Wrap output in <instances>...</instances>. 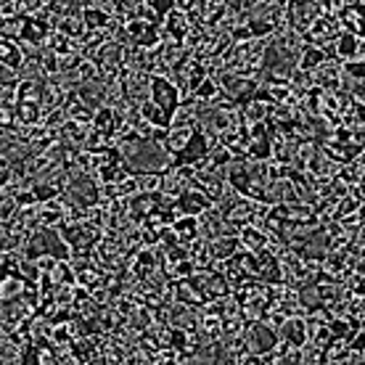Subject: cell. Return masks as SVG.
<instances>
[{"mask_svg": "<svg viewBox=\"0 0 365 365\" xmlns=\"http://www.w3.org/2000/svg\"><path fill=\"white\" fill-rule=\"evenodd\" d=\"M140 180V193H162V185H165V173H146V175H138Z\"/></svg>", "mask_w": 365, "mask_h": 365, "instance_id": "e0dca14e", "label": "cell"}, {"mask_svg": "<svg viewBox=\"0 0 365 365\" xmlns=\"http://www.w3.org/2000/svg\"><path fill=\"white\" fill-rule=\"evenodd\" d=\"M188 252H191V262L196 265V270H212V265H215V252H212L210 241L199 238Z\"/></svg>", "mask_w": 365, "mask_h": 365, "instance_id": "30bf717a", "label": "cell"}, {"mask_svg": "<svg viewBox=\"0 0 365 365\" xmlns=\"http://www.w3.org/2000/svg\"><path fill=\"white\" fill-rule=\"evenodd\" d=\"M270 233H267L262 225H247V228L238 230V241H241V249L247 252H262L270 244Z\"/></svg>", "mask_w": 365, "mask_h": 365, "instance_id": "52a82bcc", "label": "cell"}, {"mask_svg": "<svg viewBox=\"0 0 365 365\" xmlns=\"http://www.w3.org/2000/svg\"><path fill=\"white\" fill-rule=\"evenodd\" d=\"M193 96H196V101H199V103H204V106H212V103L222 96V88H220L217 77H207V80L201 83V88L193 93Z\"/></svg>", "mask_w": 365, "mask_h": 365, "instance_id": "2e32d148", "label": "cell"}, {"mask_svg": "<svg viewBox=\"0 0 365 365\" xmlns=\"http://www.w3.org/2000/svg\"><path fill=\"white\" fill-rule=\"evenodd\" d=\"M29 283L21 275H3L0 281V302H16L24 297Z\"/></svg>", "mask_w": 365, "mask_h": 365, "instance_id": "9c48e42d", "label": "cell"}, {"mask_svg": "<svg viewBox=\"0 0 365 365\" xmlns=\"http://www.w3.org/2000/svg\"><path fill=\"white\" fill-rule=\"evenodd\" d=\"M83 19L85 24H88V29H106L114 21V19L106 14V11L98 6V0H93V3H85L83 9Z\"/></svg>", "mask_w": 365, "mask_h": 365, "instance_id": "8fae6325", "label": "cell"}, {"mask_svg": "<svg viewBox=\"0 0 365 365\" xmlns=\"http://www.w3.org/2000/svg\"><path fill=\"white\" fill-rule=\"evenodd\" d=\"M247 334V323L241 318H225L222 320V341H233V339H244Z\"/></svg>", "mask_w": 365, "mask_h": 365, "instance_id": "ac0fdd59", "label": "cell"}, {"mask_svg": "<svg viewBox=\"0 0 365 365\" xmlns=\"http://www.w3.org/2000/svg\"><path fill=\"white\" fill-rule=\"evenodd\" d=\"M212 252H215V259H233V257L241 252V241L238 236H222L217 241H212Z\"/></svg>", "mask_w": 365, "mask_h": 365, "instance_id": "4fadbf2b", "label": "cell"}, {"mask_svg": "<svg viewBox=\"0 0 365 365\" xmlns=\"http://www.w3.org/2000/svg\"><path fill=\"white\" fill-rule=\"evenodd\" d=\"M175 228V236H178V241H180V247L191 249L196 241L201 238L199 233V217H180L178 222H173Z\"/></svg>", "mask_w": 365, "mask_h": 365, "instance_id": "ba28073f", "label": "cell"}, {"mask_svg": "<svg viewBox=\"0 0 365 365\" xmlns=\"http://www.w3.org/2000/svg\"><path fill=\"white\" fill-rule=\"evenodd\" d=\"M178 207L182 210V215H185V217H199V215H204L207 210H212L215 204H212V201L207 199L201 191H196V188H188V191L180 196Z\"/></svg>", "mask_w": 365, "mask_h": 365, "instance_id": "5b68a950", "label": "cell"}, {"mask_svg": "<svg viewBox=\"0 0 365 365\" xmlns=\"http://www.w3.org/2000/svg\"><path fill=\"white\" fill-rule=\"evenodd\" d=\"M0 16L3 21H19L21 16V0H3L0 3Z\"/></svg>", "mask_w": 365, "mask_h": 365, "instance_id": "d6986e66", "label": "cell"}, {"mask_svg": "<svg viewBox=\"0 0 365 365\" xmlns=\"http://www.w3.org/2000/svg\"><path fill=\"white\" fill-rule=\"evenodd\" d=\"M323 61H329L326 51H320V48H315V46H307V48H304V53L299 56V64H297V69H299V72H315Z\"/></svg>", "mask_w": 365, "mask_h": 365, "instance_id": "5bb4252c", "label": "cell"}, {"mask_svg": "<svg viewBox=\"0 0 365 365\" xmlns=\"http://www.w3.org/2000/svg\"><path fill=\"white\" fill-rule=\"evenodd\" d=\"M16 215H19L16 199H3V204H0V222H11V220H16Z\"/></svg>", "mask_w": 365, "mask_h": 365, "instance_id": "ffe728a7", "label": "cell"}, {"mask_svg": "<svg viewBox=\"0 0 365 365\" xmlns=\"http://www.w3.org/2000/svg\"><path fill=\"white\" fill-rule=\"evenodd\" d=\"M188 188H191V182L182 180L180 175L175 173V167H173V170H167V173H165V185H162V193H165L167 199L180 201V196L188 191Z\"/></svg>", "mask_w": 365, "mask_h": 365, "instance_id": "7c38bea8", "label": "cell"}, {"mask_svg": "<svg viewBox=\"0 0 365 365\" xmlns=\"http://www.w3.org/2000/svg\"><path fill=\"white\" fill-rule=\"evenodd\" d=\"M281 339L292 341L294 347H304V318H289L281 329Z\"/></svg>", "mask_w": 365, "mask_h": 365, "instance_id": "9a60e30c", "label": "cell"}, {"mask_svg": "<svg viewBox=\"0 0 365 365\" xmlns=\"http://www.w3.org/2000/svg\"><path fill=\"white\" fill-rule=\"evenodd\" d=\"M27 64V53L19 40H3L0 43V66H9L14 72H21Z\"/></svg>", "mask_w": 365, "mask_h": 365, "instance_id": "8992f818", "label": "cell"}, {"mask_svg": "<svg viewBox=\"0 0 365 365\" xmlns=\"http://www.w3.org/2000/svg\"><path fill=\"white\" fill-rule=\"evenodd\" d=\"M315 77V88L323 93H339L344 91V64L336 58H329L312 72Z\"/></svg>", "mask_w": 365, "mask_h": 365, "instance_id": "3957f363", "label": "cell"}, {"mask_svg": "<svg viewBox=\"0 0 365 365\" xmlns=\"http://www.w3.org/2000/svg\"><path fill=\"white\" fill-rule=\"evenodd\" d=\"M244 341H247V349L252 352V355L262 357V355H267V352H273V349H275L278 334L267 329L265 323H255V326H247Z\"/></svg>", "mask_w": 365, "mask_h": 365, "instance_id": "277c9868", "label": "cell"}, {"mask_svg": "<svg viewBox=\"0 0 365 365\" xmlns=\"http://www.w3.org/2000/svg\"><path fill=\"white\" fill-rule=\"evenodd\" d=\"M119 154L125 159L130 173L146 175V173H167L175 167V159L165 151L162 143L154 140H143V138H128V140H119L117 143Z\"/></svg>", "mask_w": 365, "mask_h": 365, "instance_id": "6da1fadb", "label": "cell"}, {"mask_svg": "<svg viewBox=\"0 0 365 365\" xmlns=\"http://www.w3.org/2000/svg\"><path fill=\"white\" fill-rule=\"evenodd\" d=\"M349 349H352V355L365 357V329H357L355 334L349 336Z\"/></svg>", "mask_w": 365, "mask_h": 365, "instance_id": "44dd1931", "label": "cell"}, {"mask_svg": "<svg viewBox=\"0 0 365 365\" xmlns=\"http://www.w3.org/2000/svg\"><path fill=\"white\" fill-rule=\"evenodd\" d=\"M151 101L165 111L167 117L173 119L175 111L180 109V91H178V85L173 83V77H154V85H151Z\"/></svg>", "mask_w": 365, "mask_h": 365, "instance_id": "7a4b0ae2", "label": "cell"}]
</instances>
